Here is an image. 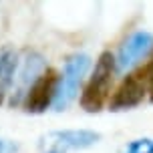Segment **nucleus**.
<instances>
[{
	"instance_id": "nucleus-1",
	"label": "nucleus",
	"mask_w": 153,
	"mask_h": 153,
	"mask_svg": "<svg viewBox=\"0 0 153 153\" xmlns=\"http://www.w3.org/2000/svg\"><path fill=\"white\" fill-rule=\"evenodd\" d=\"M115 75V56L109 51H103L95 62L93 75L81 93V107L87 113H99L109 101Z\"/></svg>"
},
{
	"instance_id": "nucleus-2",
	"label": "nucleus",
	"mask_w": 153,
	"mask_h": 153,
	"mask_svg": "<svg viewBox=\"0 0 153 153\" xmlns=\"http://www.w3.org/2000/svg\"><path fill=\"white\" fill-rule=\"evenodd\" d=\"M89 67H91V56L85 53L71 54L67 59L62 76H59V87H56V95H54V101H53L54 111H65L73 103Z\"/></svg>"
},
{
	"instance_id": "nucleus-3",
	"label": "nucleus",
	"mask_w": 153,
	"mask_h": 153,
	"mask_svg": "<svg viewBox=\"0 0 153 153\" xmlns=\"http://www.w3.org/2000/svg\"><path fill=\"white\" fill-rule=\"evenodd\" d=\"M56 87H59V73L54 69H45L38 79L30 85V89L26 91L22 99V105L26 113H45L48 107H53L54 95H56Z\"/></svg>"
},
{
	"instance_id": "nucleus-4",
	"label": "nucleus",
	"mask_w": 153,
	"mask_h": 153,
	"mask_svg": "<svg viewBox=\"0 0 153 153\" xmlns=\"http://www.w3.org/2000/svg\"><path fill=\"white\" fill-rule=\"evenodd\" d=\"M153 51V34L147 30L133 32L121 46L115 56V73H127L135 65L147 59Z\"/></svg>"
},
{
	"instance_id": "nucleus-5",
	"label": "nucleus",
	"mask_w": 153,
	"mask_h": 153,
	"mask_svg": "<svg viewBox=\"0 0 153 153\" xmlns=\"http://www.w3.org/2000/svg\"><path fill=\"white\" fill-rule=\"evenodd\" d=\"M145 95H147L145 76H143V71L139 69L121 81V85L117 87V91L113 93V97L109 101V109L111 111H123V109L137 107L145 99Z\"/></svg>"
},
{
	"instance_id": "nucleus-6",
	"label": "nucleus",
	"mask_w": 153,
	"mask_h": 153,
	"mask_svg": "<svg viewBox=\"0 0 153 153\" xmlns=\"http://www.w3.org/2000/svg\"><path fill=\"white\" fill-rule=\"evenodd\" d=\"M48 141L53 147H61L62 151L67 149H87L101 141V133L91 129H65V131H53L48 133Z\"/></svg>"
},
{
	"instance_id": "nucleus-7",
	"label": "nucleus",
	"mask_w": 153,
	"mask_h": 153,
	"mask_svg": "<svg viewBox=\"0 0 153 153\" xmlns=\"http://www.w3.org/2000/svg\"><path fill=\"white\" fill-rule=\"evenodd\" d=\"M45 71V61L42 56L36 53H30L26 59L22 61L20 69H18V75H16V91H18V97L26 95V91L30 89V85L38 79V75Z\"/></svg>"
},
{
	"instance_id": "nucleus-8",
	"label": "nucleus",
	"mask_w": 153,
	"mask_h": 153,
	"mask_svg": "<svg viewBox=\"0 0 153 153\" xmlns=\"http://www.w3.org/2000/svg\"><path fill=\"white\" fill-rule=\"evenodd\" d=\"M18 69V56L12 48H0V105L6 97L8 85L14 81V73Z\"/></svg>"
},
{
	"instance_id": "nucleus-9",
	"label": "nucleus",
	"mask_w": 153,
	"mask_h": 153,
	"mask_svg": "<svg viewBox=\"0 0 153 153\" xmlns=\"http://www.w3.org/2000/svg\"><path fill=\"white\" fill-rule=\"evenodd\" d=\"M119 153H153V139L151 137H139L119 149Z\"/></svg>"
},
{
	"instance_id": "nucleus-10",
	"label": "nucleus",
	"mask_w": 153,
	"mask_h": 153,
	"mask_svg": "<svg viewBox=\"0 0 153 153\" xmlns=\"http://www.w3.org/2000/svg\"><path fill=\"white\" fill-rule=\"evenodd\" d=\"M143 76H145V87H147V95H149V101L153 103V59L143 67Z\"/></svg>"
},
{
	"instance_id": "nucleus-11",
	"label": "nucleus",
	"mask_w": 153,
	"mask_h": 153,
	"mask_svg": "<svg viewBox=\"0 0 153 153\" xmlns=\"http://www.w3.org/2000/svg\"><path fill=\"white\" fill-rule=\"evenodd\" d=\"M0 153H18V145L10 139L0 137Z\"/></svg>"
},
{
	"instance_id": "nucleus-12",
	"label": "nucleus",
	"mask_w": 153,
	"mask_h": 153,
	"mask_svg": "<svg viewBox=\"0 0 153 153\" xmlns=\"http://www.w3.org/2000/svg\"><path fill=\"white\" fill-rule=\"evenodd\" d=\"M45 153H67V151H62L61 147H53V145H51V147H48V149H46Z\"/></svg>"
}]
</instances>
